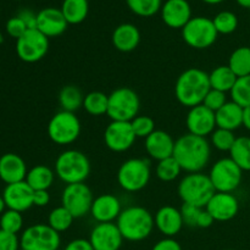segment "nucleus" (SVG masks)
Listing matches in <instances>:
<instances>
[{
  "instance_id": "2",
  "label": "nucleus",
  "mask_w": 250,
  "mask_h": 250,
  "mask_svg": "<svg viewBox=\"0 0 250 250\" xmlns=\"http://www.w3.org/2000/svg\"><path fill=\"white\" fill-rule=\"evenodd\" d=\"M210 89L209 73L200 68L192 67L183 71L177 78L175 95L180 104L190 109L203 104Z\"/></svg>"
},
{
  "instance_id": "19",
  "label": "nucleus",
  "mask_w": 250,
  "mask_h": 250,
  "mask_svg": "<svg viewBox=\"0 0 250 250\" xmlns=\"http://www.w3.org/2000/svg\"><path fill=\"white\" fill-rule=\"evenodd\" d=\"M121 211V202L116 195L102 194L94 198L89 214L98 224H105L116 221Z\"/></svg>"
},
{
  "instance_id": "21",
  "label": "nucleus",
  "mask_w": 250,
  "mask_h": 250,
  "mask_svg": "<svg viewBox=\"0 0 250 250\" xmlns=\"http://www.w3.org/2000/svg\"><path fill=\"white\" fill-rule=\"evenodd\" d=\"M161 19L170 28H183L192 19V9L187 0H167L161 7Z\"/></svg>"
},
{
  "instance_id": "36",
  "label": "nucleus",
  "mask_w": 250,
  "mask_h": 250,
  "mask_svg": "<svg viewBox=\"0 0 250 250\" xmlns=\"http://www.w3.org/2000/svg\"><path fill=\"white\" fill-rule=\"evenodd\" d=\"M129 10L141 17H150L163 7L161 0H126Z\"/></svg>"
},
{
  "instance_id": "40",
  "label": "nucleus",
  "mask_w": 250,
  "mask_h": 250,
  "mask_svg": "<svg viewBox=\"0 0 250 250\" xmlns=\"http://www.w3.org/2000/svg\"><path fill=\"white\" fill-rule=\"evenodd\" d=\"M211 139V144L214 148H216L220 151H229L233 146L234 142H236L237 137L232 131L224 128H217L210 136Z\"/></svg>"
},
{
  "instance_id": "26",
  "label": "nucleus",
  "mask_w": 250,
  "mask_h": 250,
  "mask_svg": "<svg viewBox=\"0 0 250 250\" xmlns=\"http://www.w3.org/2000/svg\"><path fill=\"white\" fill-rule=\"evenodd\" d=\"M215 117L217 128L233 132L234 129L243 126V107L234 102H227L221 109L215 112Z\"/></svg>"
},
{
  "instance_id": "20",
  "label": "nucleus",
  "mask_w": 250,
  "mask_h": 250,
  "mask_svg": "<svg viewBox=\"0 0 250 250\" xmlns=\"http://www.w3.org/2000/svg\"><path fill=\"white\" fill-rule=\"evenodd\" d=\"M68 23L60 9L45 7L37 14V29L48 38L61 36Z\"/></svg>"
},
{
  "instance_id": "53",
  "label": "nucleus",
  "mask_w": 250,
  "mask_h": 250,
  "mask_svg": "<svg viewBox=\"0 0 250 250\" xmlns=\"http://www.w3.org/2000/svg\"><path fill=\"white\" fill-rule=\"evenodd\" d=\"M5 209H6V204H5V200L2 198V195H0V215H2Z\"/></svg>"
},
{
  "instance_id": "44",
  "label": "nucleus",
  "mask_w": 250,
  "mask_h": 250,
  "mask_svg": "<svg viewBox=\"0 0 250 250\" xmlns=\"http://www.w3.org/2000/svg\"><path fill=\"white\" fill-rule=\"evenodd\" d=\"M5 28H6L7 34H9L10 37H12V38H16V41L20 37L23 36V34L26 33L27 29H28L26 24H24V22L22 21L19 16L11 17V19L6 22Z\"/></svg>"
},
{
  "instance_id": "18",
  "label": "nucleus",
  "mask_w": 250,
  "mask_h": 250,
  "mask_svg": "<svg viewBox=\"0 0 250 250\" xmlns=\"http://www.w3.org/2000/svg\"><path fill=\"white\" fill-rule=\"evenodd\" d=\"M33 195L34 190L29 187L26 181L6 185L2 192V198H4L7 209L19 212L27 211L32 207H34Z\"/></svg>"
},
{
  "instance_id": "6",
  "label": "nucleus",
  "mask_w": 250,
  "mask_h": 250,
  "mask_svg": "<svg viewBox=\"0 0 250 250\" xmlns=\"http://www.w3.org/2000/svg\"><path fill=\"white\" fill-rule=\"evenodd\" d=\"M150 165L146 159H128L117 171L120 187L129 193H136L146 187L150 181Z\"/></svg>"
},
{
  "instance_id": "3",
  "label": "nucleus",
  "mask_w": 250,
  "mask_h": 250,
  "mask_svg": "<svg viewBox=\"0 0 250 250\" xmlns=\"http://www.w3.org/2000/svg\"><path fill=\"white\" fill-rule=\"evenodd\" d=\"M116 225L124 239L128 242L144 241L155 227L154 216L143 207H128L122 210Z\"/></svg>"
},
{
  "instance_id": "23",
  "label": "nucleus",
  "mask_w": 250,
  "mask_h": 250,
  "mask_svg": "<svg viewBox=\"0 0 250 250\" xmlns=\"http://www.w3.org/2000/svg\"><path fill=\"white\" fill-rule=\"evenodd\" d=\"M154 222L158 231L168 238H172L180 233L182 227L185 226L180 210L170 205H166L158 210L154 217Z\"/></svg>"
},
{
  "instance_id": "8",
  "label": "nucleus",
  "mask_w": 250,
  "mask_h": 250,
  "mask_svg": "<svg viewBox=\"0 0 250 250\" xmlns=\"http://www.w3.org/2000/svg\"><path fill=\"white\" fill-rule=\"evenodd\" d=\"M81 134L80 119L75 112H56L48 124V136L58 146H68L77 141Z\"/></svg>"
},
{
  "instance_id": "13",
  "label": "nucleus",
  "mask_w": 250,
  "mask_h": 250,
  "mask_svg": "<svg viewBox=\"0 0 250 250\" xmlns=\"http://www.w3.org/2000/svg\"><path fill=\"white\" fill-rule=\"evenodd\" d=\"M49 50V38L37 28L27 29L26 33L16 41L17 56L28 63L37 62L46 55Z\"/></svg>"
},
{
  "instance_id": "22",
  "label": "nucleus",
  "mask_w": 250,
  "mask_h": 250,
  "mask_svg": "<svg viewBox=\"0 0 250 250\" xmlns=\"http://www.w3.org/2000/svg\"><path fill=\"white\" fill-rule=\"evenodd\" d=\"M175 142L167 132L155 129L150 136L146 138L144 148L150 158L156 161H161L173 155Z\"/></svg>"
},
{
  "instance_id": "49",
  "label": "nucleus",
  "mask_w": 250,
  "mask_h": 250,
  "mask_svg": "<svg viewBox=\"0 0 250 250\" xmlns=\"http://www.w3.org/2000/svg\"><path fill=\"white\" fill-rule=\"evenodd\" d=\"M50 202V194L48 190H36L33 195V205L34 207L43 208L46 207Z\"/></svg>"
},
{
  "instance_id": "34",
  "label": "nucleus",
  "mask_w": 250,
  "mask_h": 250,
  "mask_svg": "<svg viewBox=\"0 0 250 250\" xmlns=\"http://www.w3.org/2000/svg\"><path fill=\"white\" fill-rule=\"evenodd\" d=\"M73 220H75L73 215L66 208L61 205V207H58L51 210L48 216V225L54 231L61 233V232L67 231L72 226Z\"/></svg>"
},
{
  "instance_id": "38",
  "label": "nucleus",
  "mask_w": 250,
  "mask_h": 250,
  "mask_svg": "<svg viewBox=\"0 0 250 250\" xmlns=\"http://www.w3.org/2000/svg\"><path fill=\"white\" fill-rule=\"evenodd\" d=\"M22 227H23L22 212L7 209L2 212V215H0V229L2 231L17 234L19 232H21Z\"/></svg>"
},
{
  "instance_id": "54",
  "label": "nucleus",
  "mask_w": 250,
  "mask_h": 250,
  "mask_svg": "<svg viewBox=\"0 0 250 250\" xmlns=\"http://www.w3.org/2000/svg\"><path fill=\"white\" fill-rule=\"evenodd\" d=\"M202 1L207 2V4H210V5H215V4H220V2H222L224 0H202Z\"/></svg>"
},
{
  "instance_id": "10",
  "label": "nucleus",
  "mask_w": 250,
  "mask_h": 250,
  "mask_svg": "<svg viewBox=\"0 0 250 250\" xmlns=\"http://www.w3.org/2000/svg\"><path fill=\"white\" fill-rule=\"evenodd\" d=\"M20 246L24 250H59L61 237L49 225H32L22 232Z\"/></svg>"
},
{
  "instance_id": "29",
  "label": "nucleus",
  "mask_w": 250,
  "mask_h": 250,
  "mask_svg": "<svg viewBox=\"0 0 250 250\" xmlns=\"http://www.w3.org/2000/svg\"><path fill=\"white\" fill-rule=\"evenodd\" d=\"M61 12L68 24H78L88 16V0H63Z\"/></svg>"
},
{
  "instance_id": "11",
  "label": "nucleus",
  "mask_w": 250,
  "mask_h": 250,
  "mask_svg": "<svg viewBox=\"0 0 250 250\" xmlns=\"http://www.w3.org/2000/svg\"><path fill=\"white\" fill-rule=\"evenodd\" d=\"M209 178L216 192L232 193L241 185L243 171L231 158H224L212 165Z\"/></svg>"
},
{
  "instance_id": "35",
  "label": "nucleus",
  "mask_w": 250,
  "mask_h": 250,
  "mask_svg": "<svg viewBox=\"0 0 250 250\" xmlns=\"http://www.w3.org/2000/svg\"><path fill=\"white\" fill-rule=\"evenodd\" d=\"M181 172H182V168L173 156L158 161L156 176L163 182H172L181 175Z\"/></svg>"
},
{
  "instance_id": "47",
  "label": "nucleus",
  "mask_w": 250,
  "mask_h": 250,
  "mask_svg": "<svg viewBox=\"0 0 250 250\" xmlns=\"http://www.w3.org/2000/svg\"><path fill=\"white\" fill-rule=\"evenodd\" d=\"M17 16L24 22V24L27 26L28 29L37 28V14H34L31 10H22L19 12Z\"/></svg>"
},
{
  "instance_id": "50",
  "label": "nucleus",
  "mask_w": 250,
  "mask_h": 250,
  "mask_svg": "<svg viewBox=\"0 0 250 250\" xmlns=\"http://www.w3.org/2000/svg\"><path fill=\"white\" fill-rule=\"evenodd\" d=\"M214 222H215V220L212 219L211 215H210L204 208V209L202 210V212H200L199 217H198L197 227H200V229H208V227L211 226Z\"/></svg>"
},
{
  "instance_id": "32",
  "label": "nucleus",
  "mask_w": 250,
  "mask_h": 250,
  "mask_svg": "<svg viewBox=\"0 0 250 250\" xmlns=\"http://www.w3.org/2000/svg\"><path fill=\"white\" fill-rule=\"evenodd\" d=\"M229 158L241 167L242 171H250V138L238 137L229 150Z\"/></svg>"
},
{
  "instance_id": "27",
  "label": "nucleus",
  "mask_w": 250,
  "mask_h": 250,
  "mask_svg": "<svg viewBox=\"0 0 250 250\" xmlns=\"http://www.w3.org/2000/svg\"><path fill=\"white\" fill-rule=\"evenodd\" d=\"M55 180V171L45 165H37L27 172L26 182L29 187L36 190H48Z\"/></svg>"
},
{
  "instance_id": "51",
  "label": "nucleus",
  "mask_w": 250,
  "mask_h": 250,
  "mask_svg": "<svg viewBox=\"0 0 250 250\" xmlns=\"http://www.w3.org/2000/svg\"><path fill=\"white\" fill-rule=\"evenodd\" d=\"M243 126L250 131V106L243 109Z\"/></svg>"
},
{
  "instance_id": "42",
  "label": "nucleus",
  "mask_w": 250,
  "mask_h": 250,
  "mask_svg": "<svg viewBox=\"0 0 250 250\" xmlns=\"http://www.w3.org/2000/svg\"><path fill=\"white\" fill-rule=\"evenodd\" d=\"M226 103V93L220 92V90L216 89H210L209 93L207 94V97H205L204 102H203V105L207 106L208 109L211 110V111L216 112L217 110L221 109Z\"/></svg>"
},
{
  "instance_id": "48",
  "label": "nucleus",
  "mask_w": 250,
  "mask_h": 250,
  "mask_svg": "<svg viewBox=\"0 0 250 250\" xmlns=\"http://www.w3.org/2000/svg\"><path fill=\"white\" fill-rule=\"evenodd\" d=\"M63 250H94V248L90 244L89 239L77 238L67 243V246L65 247Z\"/></svg>"
},
{
  "instance_id": "57",
  "label": "nucleus",
  "mask_w": 250,
  "mask_h": 250,
  "mask_svg": "<svg viewBox=\"0 0 250 250\" xmlns=\"http://www.w3.org/2000/svg\"><path fill=\"white\" fill-rule=\"evenodd\" d=\"M20 250H24V249H22V248H21V249H20Z\"/></svg>"
},
{
  "instance_id": "43",
  "label": "nucleus",
  "mask_w": 250,
  "mask_h": 250,
  "mask_svg": "<svg viewBox=\"0 0 250 250\" xmlns=\"http://www.w3.org/2000/svg\"><path fill=\"white\" fill-rule=\"evenodd\" d=\"M203 209H204V208H199V207H195V205L185 204V203H183L180 211H181V215H182L185 226L197 227L198 217H199L200 212H202Z\"/></svg>"
},
{
  "instance_id": "17",
  "label": "nucleus",
  "mask_w": 250,
  "mask_h": 250,
  "mask_svg": "<svg viewBox=\"0 0 250 250\" xmlns=\"http://www.w3.org/2000/svg\"><path fill=\"white\" fill-rule=\"evenodd\" d=\"M205 210L215 221L226 222L237 216L239 211V202L232 193L216 192L207 204Z\"/></svg>"
},
{
  "instance_id": "39",
  "label": "nucleus",
  "mask_w": 250,
  "mask_h": 250,
  "mask_svg": "<svg viewBox=\"0 0 250 250\" xmlns=\"http://www.w3.org/2000/svg\"><path fill=\"white\" fill-rule=\"evenodd\" d=\"M219 34H231L238 27V19L231 11H221L212 20Z\"/></svg>"
},
{
  "instance_id": "25",
  "label": "nucleus",
  "mask_w": 250,
  "mask_h": 250,
  "mask_svg": "<svg viewBox=\"0 0 250 250\" xmlns=\"http://www.w3.org/2000/svg\"><path fill=\"white\" fill-rule=\"evenodd\" d=\"M112 45L122 53L133 51L141 42V32L134 24L122 23L112 32Z\"/></svg>"
},
{
  "instance_id": "31",
  "label": "nucleus",
  "mask_w": 250,
  "mask_h": 250,
  "mask_svg": "<svg viewBox=\"0 0 250 250\" xmlns=\"http://www.w3.org/2000/svg\"><path fill=\"white\" fill-rule=\"evenodd\" d=\"M229 67L233 71L237 77H244L250 75V48L241 46L231 54L229 60Z\"/></svg>"
},
{
  "instance_id": "7",
  "label": "nucleus",
  "mask_w": 250,
  "mask_h": 250,
  "mask_svg": "<svg viewBox=\"0 0 250 250\" xmlns=\"http://www.w3.org/2000/svg\"><path fill=\"white\" fill-rule=\"evenodd\" d=\"M139 107L141 100L138 94L131 88L121 87L109 95L106 115L111 121L131 122L134 117L138 116Z\"/></svg>"
},
{
  "instance_id": "24",
  "label": "nucleus",
  "mask_w": 250,
  "mask_h": 250,
  "mask_svg": "<svg viewBox=\"0 0 250 250\" xmlns=\"http://www.w3.org/2000/svg\"><path fill=\"white\" fill-rule=\"evenodd\" d=\"M27 166L23 159L14 153H6L0 158V180L6 185L26 180Z\"/></svg>"
},
{
  "instance_id": "46",
  "label": "nucleus",
  "mask_w": 250,
  "mask_h": 250,
  "mask_svg": "<svg viewBox=\"0 0 250 250\" xmlns=\"http://www.w3.org/2000/svg\"><path fill=\"white\" fill-rule=\"evenodd\" d=\"M151 250H182V247L176 239L165 237V238L160 239L158 243L154 244Z\"/></svg>"
},
{
  "instance_id": "28",
  "label": "nucleus",
  "mask_w": 250,
  "mask_h": 250,
  "mask_svg": "<svg viewBox=\"0 0 250 250\" xmlns=\"http://www.w3.org/2000/svg\"><path fill=\"white\" fill-rule=\"evenodd\" d=\"M237 76L234 75L233 71L226 66H217L216 68L209 73V80H210V87L211 89L220 90V92H231L233 88L234 83L237 82Z\"/></svg>"
},
{
  "instance_id": "14",
  "label": "nucleus",
  "mask_w": 250,
  "mask_h": 250,
  "mask_svg": "<svg viewBox=\"0 0 250 250\" xmlns=\"http://www.w3.org/2000/svg\"><path fill=\"white\" fill-rule=\"evenodd\" d=\"M136 138L131 122L111 121L104 132L105 144L115 153H124L131 149Z\"/></svg>"
},
{
  "instance_id": "4",
  "label": "nucleus",
  "mask_w": 250,
  "mask_h": 250,
  "mask_svg": "<svg viewBox=\"0 0 250 250\" xmlns=\"http://www.w3.org/2000/svg\"><path fill=\"white\" fill-rule=\"evenodd\" d=\"M89 173V159L76 149L62 151L55 161V175L66 185L84 182Z\"/></svg>"
},
{
  "instance_id": "16",
  "label": "nucleus",
  "mask_w": 250,
  "mask_h": 250,
  "mask_svg": "<svg viewBox=\"0 0 250 250\" xmlns=\"http://www.w3.org/2000/svg\"><path fill=\"white\" fill-rule=\"evenodd\" d=\"M186 125L190 134L207 138L216 129L215 112L203 104L190 107L186 119Z\"/></svg>"
},
{
  "instance_id": "52",
  "label": "nucleus",
  "mask_w": 250,
  "mask_h": 250,
  "mask_svg": "<svg viewBox=\"0 0 250 250\" xmlns=\"http://www.w3.org/2000/svg\"><path fill=\"white\" fill-rule=\"evenodd\" d=\"M242 7H246V9H250V0H236Z\"/></svg>"
},
{
  "instance_id": "33",
  "label": "nucleus",
  "mask_w": 250,
  "mask_h": 250,
  "mask_svg": "<svg viewBox=\"0 0 250 250\" xmlns=\"http://www.w3.org/2000/svg\"><path fill=\"white\" fill-rule=\"evenodd\" d=\"M107 105H109V95L103 92H90L84 95L83 100V109L93 116H102L107 114Z\"/></svg>"
},
{
  "instance_id": "5",
  "label": "nucleus",
  "mask_w": 250,
  "mask_h": 250,
  "mask_svg": "<svg viewBox=\"0 0 250 250\" xmlns=\"http://www.w3.org/2000/svg\"><path fill=\"white\" fill-rule=\"evenodd\" d=\"M178 195L185 204L205 208L216 193L209 175L202 172L188 173L178 185Z\"/></svg>"
},
{
  "instance_id": "45",
  "label": "nucleus",
  "mask_w": 250,
  "mask_h": 250,
  "mask_svg": "<svg viewBox=\"0 0 250 250\" xmlns=\"http://www.w3.org/2000/svg\"><path fill=\"white\" fill-rule=\"evenodd\" d=\"M20 238L17 234L9 233L0 229V250H20Z\"/></svg>"
},
{
  "instance_id": "12",
  "label": "nucleus",
  "mask_w": 250,
  "mask_h": 250,
  "mask_svg": "<svg viewBox=\"0 0 250 250\" xmlns=\"http://www.w3.org/2000/svg\"><path fill=\"white\" fill-rule=\"evenodd\" d=\"M93 200L94 198L92 190L84 182L66 185L61 195V204L73 215L75 219L89 214Z\"/></svg>"
},
{
  "instance_id": "56",
  "label": "nucleus",
  "mask_w": 250,
  "mask_h": 250,
  "mask_svg": "<svg viewBox=\"0 0 250 250\" xmlns=\"http://www.w3.org/2000/svg\"><path fill=\"white\" fill-rule=\"evenodd\" d=\"M225 250H234V249H225Z\"/></svg>"
},
{
  "instance_id": "30",
  "label": "nucleus",
  "mask_w": 250,
  "mask_h": 250,
  "mask_svg": "<svg viewBox=\"0 0 250 250\" xmlns=\"http://www.w3.org/2000/svg\"><path fill=\"white\" fill-rule=\"evenodd\" d=\"M83 100L84 95L76 85H65L59 93V103L63 111L75 112L83 107Z\"/></svg>"
},
{
  "instance_id": "15",
  "label": "nucleus",
  "mask_w": 250,
  "mask_h": 250,
  "mask_svg": "<svg viewBox=\"0 0 250 250\" xmlns=\"http://www.w3.org/2000/svg\"><path fill=\"white\" fill-rule=\"evenodd\" d=\"M124 241L116 222L97 224L89 234V242L94 250H120Z\"/></svg>"
},
{
  "instance_id": "55",
  "label": "nucleus",
  "mask_w": 250,
  "mask_h": 250,
  "mask_svg": "<svg viewBox=\"0 0 250 250\" xmlns=\"http://www.w3.org/2000/svg\"><path fill=\"white\" fill-rule=\"evenodd\" d=\"M2 42H4V37H2L1 32H0V44H2Z\"/></svg>"
},
{
  "instance_id": "9",
  "label": "nucleus",
  "mask_w": 250,
  "mask_h": 250,
  "mask_svg": "<svg viewBox=\"0 0 250 250\" xmlns=\"http://www.w3.org/2000/svg\"><path fill=\"white\" fill-rule=\"evenodd\" d=\"M217 34L212 20L203 16L192 17L182 28L183 41L194 49L210 48L216 42Z\"/></svg>"
},
{
  "instance_id": "37",
  "label": "nucleus",
  "mask_w": 250,
  "mask_h": 250,
  "mask_svg": "<svg viewBox=\"0 0 250 250\" xmlns=\"http://www.w3.org/2000/svg\"><path fill=\"white\" fill-rule=\"evenodd\" d=\"M229 93H231L232 102L238 104L243 109L250 106V75L237 78V82L234 83Z\"/></svg>"
},
{
  "instance_id": "41",
  "label": "nucleus",
  "mask_w": 250,
  "mask_h": 250,
  "mask_svg": "<svg viewBox=\"0 0 250 250\" xmlns=\"http://www.w3.org/2000/svg\"><path fill=\"white\" fill-rule=\"evenodd\" d=\"M131 126L133 128L134 134H136L137 138H144L150 136L154 131H155V122L151 119L150 116H146V115H142V116H136L131 121Z\"/></svg>"
},
{
  "instance_id": "1",
  "label": "nucleus",
  "mask_w": 250,
  "mask_h": 250,
  "mask_svg": "<svg viewBox=\"0 0 250 250\" xmlns=\"http://www.w3.org/2000/svg\"><path fill=\"white\" fill-rule=\"evenodd\" d=\"M173 158L182 171L188 173L202 172L211 156V146L207 138L194 134H183L175 142Z\"/></svg>"
}]
</instances>
